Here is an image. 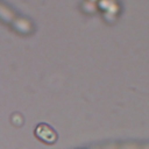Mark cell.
I'll use <instances>...</instances> for the list:
<instances>
[{
	"label": "cell",
	"mask_w": 149,
	"mask_h": 149,
	"mask_svg": "<svg viewBox=\"0 0 149 149\" xmlns=\"http://www.w3.org/2000/svg\"><path fill=\"white\" fill-rule=\"evenodd\" d=\"M35 135L37 137H40L43 142H47V143H54L57 140V135L54 132V129L44 123H41L36 127Z\"/></svg>",
	"instance_id": "1"
}]
</instances>
